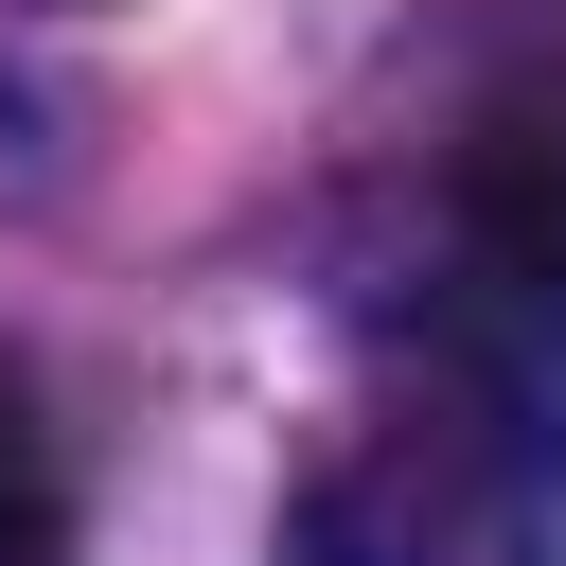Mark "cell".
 <instances>
[{"label": "cell", "instance_id": "obj_1", "mask_svg": "<svg viewBox=\"0 0 566 566\" xmlns=\"http://www.w3.org/2000/svg\"><path fill=\"white\" fill-rule=\"evenodd\" d=\"M71 548V478H53V424L0 389V566H53Z\"/></svg>", "mask_w": 566, "mask_h": 566}]
</instances>
